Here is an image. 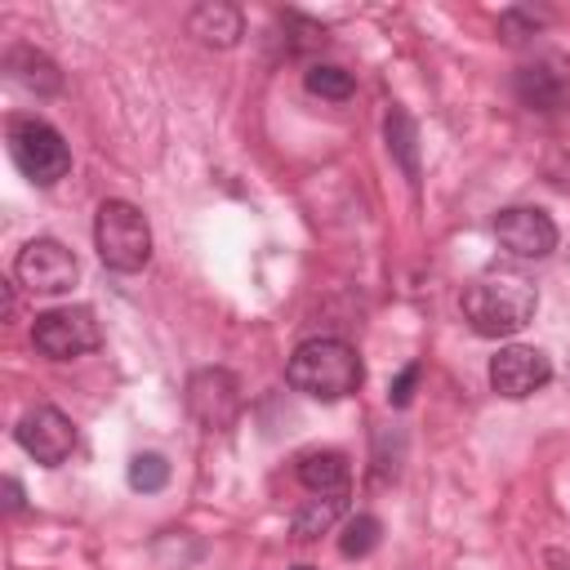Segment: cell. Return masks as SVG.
Returning a JSON list of instances; mask_svg holds the SVG:
<instances>
[{
  "label": "cell",
  "instance_id": "cell-1",
  "mask_svg": "<svg viewBox=\"0 0 570 570\" xmlns=\"http://www.w3.org/2000/svg\"><path fill=\"white\" fill-rule=\"evenodd\" d=\"M539 307V289L525 272L517 267H485L463 285V321L481 334V338H512L534 321Z\"/></svg>",
  "mask_w": 570,
  "mask_h": 570
},
{
  "label": "cell",
  "instance_id": "cell-2",
  "mask_svg": "<svg viewBox=\"0 0 570 570\" xmlns=\"http://www.w3.org/2000/svg\"><path fill=\"white\" fill-rule=\"evenodd\" d=\"M361 356L343 338H307L285 365V383L312 401H343L361 387Z\"/></svg>",
  "mask_w": 570,
  "mask_h": 570
},
{
  "label": "cell",
  "instance_id": "cell-3",
  "mask_svg": "<svg viewBox=\"0 0 570 570\" xmlns=\"http://www.w3.org/2000/svg\"><path fill=\"white\" fill-rule=\"evenodd\" d=\"M94 249L111 272H142L151 258V227L138 205L102 200L94 214Z\"/></svg>",
  "mask_w": 570,
  "mask_h": 570
},
{
  "label": "cell",
  "instance_id": "cell-4",
  "mask_svg": "<svg viewBox=\"0 0 570 570\" xmlns=\"http://www.w3.org/2000/svg\"><path fill=\"white\" fill-rule=\"evenodd\" d=\"M9 138V156L22 169V178H31L36 187H53L58 178H67L71 169V151L62 142V134L36 116H9L4 125Z\"/></svg>",
  "mask_w": 570,
  "mask_h": 570
},
{
  "label": "cell",
  "instance_id": "cell-5",
  "mask_svg": "<svg viewBox=\"0 0 570 570\" xmlns=\"http://www.w3.org/2000/svg\"><path fill=\"white\" fill-rule=\"evenodd\" d=\"M31 343L49 361H71V356L94 352L102 343V334H98V321H94L89 307H49V312L36 316Z\"/></svg>",
  "mask_w": 570,
  "mask_h": 570
},
{
  "label": "cell",
  "instance_id": "cell-6",
  "mask_svg": "<svg viewBox=\"0 0 570 570\" xmlns=\"http://www.w3.org/2000/svg\"><path fill=\"white\" fill-rule=\"evenodd\" d=\"M13 276H18V285L31 289V294H67V289L76 285V276H80V263H76V254H71L62 240L40 236V240H27V245L18 249Z\"/></svg>",
  "mask_w": 570,
  "mask_h": 570
},
{
  "label": "cell",
  "instance_id": "cell-7",
  "mask_svg": "<svg viewBox=\"0 0 570 570\" xmlns=\"http://www.w3.org/2000/svg\"><path fill=\"white\" fill-rule=\"evenodd\" d=\"M187 410L205 432H227L240 414V379L232 370H196L187 379Z\"/></svg>",
  "mask_w": 570,
  "mask_h": 570
},
{
  "label": "cell",
  "instance_id": "cell-8",
  "mask_svg": "<svg viewBox=\"0 0 570 570\" xmlns=\"http://www.w3.org/2000/svg\"><path fill=\"white\" fill-rule=\"evenodd\" d=\"M13 436H18V445H22L36 463H45V468L67 463L71 450H76V428H71V419H67L58 405H36V410H27V414L18 419V428H13Z\"/></svg>",
  "mask_w": 570,
  "mask_h": 570
},
{
  "label": "cell",
  "instance_id": "cell-9",
  "mask_svg": "<svg viewBox=\"0 0 570 570\" xmlns=\"http://www.w3.org/2000/svg\"><path fill=\"white\" fill-rule=\"evenodd\" d=\"M494 240L512 258H548L557 249V223L539 205H512L494 214Z\"/></svg>",
  "mask_w": 570,
  "mask_h": 570
},
{
  "label": "cell",
  "instance_id": "cell-10",
  "mask_svg": "<svg viewBox=\"0 0 570 570\" xmlns=\"http://www.w3.org/2000/svg\"><path fill=\"white\" fill-rule=\"evenodd\" d=\"M548 379H552V361L539 347L512 343V347H499L490 356V387L499 396H508V401H521V396L539 392Z\"/></svg>",
  "mask_w": 570,
  "mask_h": 570
},
{
  "label": "cell",
  "instance_id": "cell-11",
  "mask_svg": "<svg viewBox=\"0 0 570 570\" xmlns=\"http://www.w3.org/2000/svg\"><path fill=\"white\" fill-rule=\"evenodd\" d=\"M517 98L530 111H557L570 98V71L561 58H539L517 71Z\"/></svg>",
  "mask_w": 570,
  "mask_h": 570
},
{
  "label": "cell",
  "instance_id": "cell-12",
  "mask_svg": "<svg viewBox=\"0 0 570 570\" xmlns=\"http://www.w3.org/2000/svg\"><path fill=\"white\" fill-rule=\"evenodd\" d=\"M187 31L209 45V49H232L240 36H245V18L236 4H223V0H205L187 13Z\"/></svg>",
  "mask_w": 570,
  "mask_h": 570
},
{
  "label": "cell",
  "instance_id": "cell-13",
  "mask_svg": "<svg viewBox=\"0 0 570 570\" xmlns=\"http://www.w3.org/2000/svg\"><path fill=\"white\" fill-rule=\"evenodd\" d=\"M4 71H9L13 85H22V89L36 94V98L62 89V71H58V62H53L49 53H40L36 45H13V49L4 53Z\"/></svg>",
  "mask_w": 570,
  "mask_h": 570
},
{
  "label": "cell",
  "instance_id": "cell-14",
  "mask_svg": "<svg viewBox=\"0 0 570 570\" xmlns=\"http://www.w3.org/2000/svg\"><path fill=\"white\" fill-rule=\"evenodd\" d=\"M298 481L312 490V494H347V481H352V468L338 450H312L298 459Z\"/></svg>",
  "mask_w": 570,
  "mask_h": 570
},
{
  "label": "cell",
  "instance_id": "cell-15",
  "mask_svg": "<svg viewBox=\"0 0 570 570\" xmlns=\"http://www.w3.org/2000/svg\"><path fill=\"white\" fill-rule=\"evenodd\" d=\"M383 138H387V151H392V160L401 165V174H405L410 183H419V125L410 120L405 107H387V116H383Z\"/></svg>",
  "mask_w": 570,
  "mask_h": 570
},
{
  "label": "cell",
  "instance_id": "cell-16",
  "mask_svg": "<svg viewBox=\"0 0 570 570\" xmlns=\"http://www.w3.org/2000/svg\"><path fill=\"white\" fill-rule=\"evenodd\" d=\"M343 508H347V494H316L307 508H298L294 512V539H316V534H325L338 517H343Z\"/></svg>",
  "mask_w": 570,
  "mask_h": 570
},
{
  "label": "cell",
  "instance_id": "cell-17",
  "mask_svg": "<svg viewBox=\"0 0 570 570\" xmlns=\"http://www.w3.org/2000/svg\"><path fill=\"white\" fill-rule=\"evenodd\" d=\"M303 85H307V94H316V98H334V102L352 98V89H356L352 71H343V67H334V62H312L307 76H303Z\"/></svg>",
  "mask_w": 570,
  "mask_h": 570
},
{
  "label": "cell",
  "instance_id": "cell-18",
  "mask_svg": "<svg viewBox=\"0 0 570 570\" xmlns=\"http://www.w3.org/2000/svg\"><path fill=\"white\" fill-rule=\"evenodd\" d=\"M379 534H383L379 517L356 512V517L343 525V534H338V552H343V557H365V552H374V548H379Z\"/></svg>",
  "mask_w": 570,
  "mask_h": 570
},
{
  "label": "cell",
  "instance_id": "cell-19",
  "mask_svg": "<svg viewBox=\"0 0 570 570\" xmlns=\"http://www.w3.org/2000/svg\"><path fill=\"white\" fill-rule=\"evenodd\" d=\"M165 481H169V463L160 454H134L129 459V485L134 490L156 494V490H165Z\"/></svg>",
  "mask_w": 570,
  "mask_h": 570
},
{
  "label": "cell",
  "instance_id": "cell-20",
  "mask_svg": "<svg viewBox=\"0 0 570 570\" xmlns=\"http://www.w3.org/2000/svg\"><path fill=\"white\" fill-rule=\"evenodd\" d=\"M543 27V13H534V9H503L499 13V36L508 40V45H521L525 36H534Z\"/></svg>",
  "mask_w": 570,
  "mask_h": 570
},
{
  "label": "cell",
  "instance_id": "cell-21",
  "mask_svg": "<svg viewBox=\"0 0 570 570\" xmlns=\"http://www.w3.org/2000/svg\"><path fill=\"white\" fill-rule=\"evenodd\" d=\"M285 27L294 31V40H289V49H294V53H303V49H312V45H321V40H325V27H321V22H312V18H303V13H285Z\"/></svg>",
  "mask_w": 570,
  "mask_h": 570
},
{
  "label": "cell",
  "instance_id": "cell-22",
  "mask_svg": "<svg viewBox=\"0 0 570 570\" xmlns=\"http://www.w3.org/2000/svg\"><path fill=\"white\" fill-rule=\"evenodd\" d=\"M419 374H423V365L419 361H410L396 379H392V387H387V401L401 410V405H410V396H414V383H419Z\"/></svg>",
  "mask_w": 570,
  "mask_h": 570
},
{
  "label": "cell",
  "instance_id": "cell-23",
  "mask_svg": "<svg viewBox=\"0 0 570 570\" xmlns=\"http://www.w3.org/2000/svg\"><path fill=\"white\" fill-rule=\"evenodd\" d=\"M4 508H9V512H18V508H22V485H18L13 476H4Z\"/></svg>",
  "mask_w": 570,
  "mask_h": 570
},
{
  "label": "cell",
  "instance_id": "cell-24",
  "mask_svg": "<svg viewBox=\"0 0 570 570\" xmlns=\"http://www.w3.org/2000/svg\"><path fill=\"white\" fill-rule=\"evenodd\" d=\"M294 570H312V566H294Z\"/></svg>",
  "mask_w": 570,
  "mask_h": 570
},
{
  "label": "cell",
  "instance_id": "cell-25",
  "mask_svg": "<svg viewBox=\"0 0 570 570\" xmlns=\"http://www.w3.org/2000/svg\"><path fill=\"white\" fill-rule=\"evenodd\" d=\"M566 374H570V365H566Z\"/></svg>",
  "mask_w": 570,
  "mask_h": 570
}]
</instances>
